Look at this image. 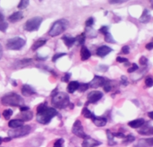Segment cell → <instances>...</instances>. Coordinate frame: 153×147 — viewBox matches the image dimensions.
<instances>
[{
    "label": "cell",
    "instance_id": "obj_1",
    "mask_svg": "<svg viewBox=\"0 0 153 147\" xmlns=\"http://www.w3.org/2000/svg\"><path fill=\"white\" fill-rule=\"evenodd\" d=\"M54 90L51 94V103L53 105L58 109H65L70 104L69 96L65 92H56Z\"/></svg>",
    "mask_w": 153,
    "mask_h": 147
},
{
    "label": "cell",
    "instance_id": "obj_2",
    "mask_svg": "<svg viewBox=\"0 0 153 147\" xmlns=\"http://www.w3.org/2000/svg\"><path fill=\"white\" fill-rule=\"evenodd\" d=\"M1 102L3 105L12 107H22L24 104V100L22 97L13 92L4 95L2 97Z\"/></svg>",
    "mask_w": 153,
    "mask_h": 147
},
{
    "label": "cell",
    "instance_id": "obj_3",
    "mask_svg": "<svg viewBox=\"0 0 153 147\" xmlns=\"http://www.w3.org/2000/svg\"><path fill=\"white\" fill-rule=\"evenodd\" d=\"M68 25H69V22L65 19L57 20L52 24L51 29L49 30L48 35L51 37L58 36L68 28Z\"/></svg>",
    "mask_w": 153,
    "mask_h": 147
},
{
    "label": "cell",
    "instance_id": "obj_4",
    "mask_svg": "<svg viewBox=\"0 0 153 147\" xmlns=\"http://www.w3.org/2000/svg\"><path fill=\"white\" fill-rule=\"evenodd\" d=\"M57 114V111L54 108L48 107L41 113H38L36 116V120L38 122L42 124H48L51 120Z\"/></svg>",
    "mask_w": 153,
    "mask_h": 147
},
{
    "label": "cell",
    "instance_id": "obj_5",
    "mask_svg": "<svg viewBox=\"0 0 153 147\" xmlns=\"http://www.w3.org/2000/svg\"><path fill=\"white\" fill-rule=\"evenodd\" d=\"M31 126L29 125L21 126L16 129H12L8 132V135L10 138H20V137H25L26 135L31 132Z\"/></svg>",
    "mask_w": 153,
    "mask_h": 147
},
{
    "label": "cell",
    "instance_id": "obj_6",
    "mask_svg": "<svg viewBox=\"0 0 153 147\" xmlns=\"http://www.w3.org/2000/svg\"><path fill=\"white\" fill-rule=\"evenodd\" d=\"M26 42L21 37H15L12 39H9L6 43V47L9 50H14V51H19L22 48H23L25 45Z\"/></svg>",
    "mask_w": 153,
    "mask_h": 147
},
{
    "label": "cell",
    "instance_id": "obj_7",
    "mask_svg": "<svg viewBox=\"0 0 153 147\" xmlns=\"http://www.w3.org/2000/svg\"><path fill=\"white\" fill-rule=\"evenodd\" d=\"M42 17H33L28 19V21L25 24L24 28L26 30L27 32H35L38 31L41 24L42 22Z\"/></svg>",
    "mask_w": 153,
    "mask_h": 147
},
{
    "label": "cell",
    "instance_id": "obj_8",
    "mask_svg": "<svg viewBox=\"0 0 153 147\" xmlns=\"http://www.w3.org/2000/svg\"><path fill=\"white\" fill-rule=\"evenodd\" d=\"M72 133H73L75 136H76V137L84 139V140L88 137V136L84 133V127L82 126V123L81 122H80V120H79L75 121L74 123L73 127H72Z\"/></svg>",
    "mask_w": 153,
    "mask_h": 147
},
{
    "label": "cell",
    "instance_id": "obj_9",
    "mask_svg": "<svg viewBox=\"0 0 153 147\" xmlns=\"http://www.w3.org/2000/svg\"><path fill=\"white\" fill-rule=\"evenodd\" d=\"M106 79L103 77H101V76H97L96 75L94 76V79L91 82L89 83V87L91 88H98L101 86H103L105 84H106Z\"/></svg>",
    "mask_w": 153,
    "mask_h": 147
},
{
    "label": "cell",
    "instance_id": "obj_10",
    "mask_svg": "<svg viewBox=\"0 0 153 147\" xmlns=\"http://www.w3.org/2000/svg\"><path fill=\"white\" fill-rule=\"evenodd\" d=\"M103 93H101L100 91H91V93H89V94L87 95V99H88V102L90 103H94L99 101L101 98L103 97Z\"/></svg>",
    "mask_w": 153,
    "mask_h": 147
},
{
    "label": "cell",
    "instance_id": "obj_11",
    "mask_svg": "<svg viewBox=\"0 0 153 147\" xmlns=\"http://www.w3.org/2000/svg\"><path fill=\"white\" fill-rule=\"evenodd\" d=\"M101 144H102V143L98 141V140H96L91 137H87V138L84 139L83 143H82V147H97Z\"/></svg>",
    "mask_w": 153,
    "mask_h": 147
},
{
    "label": "cell",
    "instance_id": "obj_12",
    "mask_svg": "<svg viewBox=\"0 0 153 147\" xmlns=\"http://www.w3.org/2000/svg\"><path fill=\"white\" fill-rule=\"evenodd\" d=\"M153 146V137L148 139H141L133 147H152Z\"/></svg>",
    "mask_w": 153,
    "mask_h": 147
},
{
    "label": "cell",
    "instance_id": "obj_13",
    "mask_svg": "<svg viewBox=\"0 0 153 147\" xmlns=\"http://www.w3.org/2000/svg\"><path fill=\"white\" fill-rule=\"evenodd\" d=\"M111 51H113V49L111 48L108 47L106 45H103L97 48V55L101 57V58H104L107 54H110Z\"/></svg>",
    "mask_w": 153,
    "mask_h": 147
},
{
    "label": "cell",
    "instance_id": "obj_14",
    "mask_svg": "<svg viewBox=\"0 0 153 147\" xmlns=\"http://www.w3.org/2000/svg\"><path fill=\"white\" fill-rule=\"evenodd\" d=\"M22 94L25 97H29L36 94V91L31 86L28 84H24L22 88Z\"/></svg>",
    "mask_w": 153,
    "mask_h": 147
},
{
    "label": "cell",
    "instance_id": "obj_15",
    "mask_svg": "<svg viewBox=\"0 0 153 147\" xmlns=\"http://www.w3.org/2000/svg\"><path fill=\"white\" fill-rule=\"evenodd\" d=\"M64 42H65V45L68 48H71L74 45V43L76 42V38L74 37H72L71 35H65L61 38Z\"/></svg>",
    "mask_w": 153,
    "mask_h": 147
},
{
    "label": "cell",
    "instance_id": "obj_16",
    "mask_svg": "<svg viewBox=\"0 0 153 147\" xmlns=\"http://www.w3.org/2000/svg\"><path fill=\"white\" fill-rule=\"evenodd\" d=\"M92 120L94 122V125L98 127H103V126H106V122H107V120L105 117H96L94 116L92 118Z\"/></svg>",
    "mask_w": 153,
    "mask_h": 147
},
{
    "label": "cell",
    "instance_id": "obj_17",
    "mask_svg": "<svg viewBox=\"0 0 153 147\" xmlns=\"http://www.w3.org/2000/svg\"><path fill=\"white\" fill-rule=\"evenodd\" d=\"M144 124H145V120L143 119V118H139V119L129 121V122H128V125H129L130 127L134 128V129L142 127Z\"/></svg>",
    "mask_w": 153,
    "mask_h": 147
},
{
    "label": "cell",
    "instance_id": "obj_18",
    "mask_svg": "<svg viewBox=\"0 0 153 147\" xmlns=\"http://www.w3.org/2000/svg\"><path fill=\"white\" fill-rule=\"evenodd\" d=\"M23 13L22 12H15L9 17V20L10 22L15 23L22 19Z\"/></svg>",
    "mask_w": 153,
    "mask_h": 147
},
{
    "label": "cell",
    "instance_id": "obj_19",
    "mask_svg": "<svg viewBox=\"0 0 153 147\" xmlns=\"http://www.w3.org/2000/svg\"><path fill=\"white\" fill-rule=\"evenodd\" d=\"M91 57V51H89L86 46H82L81 50H80V58L82 61H87Z\"/></svg>",
    "mask_w": 153,
    "mask_h": 147
},
{
    "label": "cell",
    "instance_id": "obj_20",
    "mask_svg": "<svg viewBox=\"0 0 153 147\" xmlns=\"http://www.w3.org/2000/svg\"><path fill=\"white\" fill-rule=\"evenodd\" d=\"M151 20V15L148 9H144L143 14L139 18V22L142 23H148Z\"/></svg>",
    "mask_w": 153,
    "mask_h": 147
},
{
    "label": "cell",
    "instance_id": "obj_21",
    "mask_svg": "<svg viewBox=\"0 0 153 147\" xmlns=\"http://www.w3.org/2000/svg\"><path fill=\"white\" fill-rule=\"evenodd\" d=\"M9 126L10 128H13V129H16V128H19L21 126H24V121L22 120H12L8 123Z\"/></svg>",
    "mask_w": 153,
    "mask_h": 147
},
{
    "label": "cell",
    "instance_id": "obj_22",
    "mask_svg": "<svg viewBox=\"0 0 153 147\" xmlns=\"http://www.w3.org/2000/svg\"><path fill=\"white\" fill-rule=\"evenodd\" d=\"M79 86H80V84L77 81H71L67 88V91L69 93L73 94L75 91L79 89Z\"/></svg>",
    "mask_w": 153,
    "mask_h": 147
},
{
    "label": "cell",
    "instance_id": "obj_23",
    "mask_svg": "<svg viewBox=\"0 0 153 147\" xmlns=\"http://www.w3.org/2000/svg\"><path fill=\"white\" fill-rule=\"evenodd\" d=\"M31 62H32V59H31V58H24L22 60H19V61H16L15 65L17 68H23V67L30 65Z\"/></svg>",
    "mask_w": 153,
    "mask_h": 147
},
{
    "label": "cell",
    "instance_id": "obj_24",
    "mask_svg": "<svg viewBox=\"0 0 153 147\" xmlns=\"http://www.w3.org/2000/svg\"><path fill=\"white\" fill-rule=\"evenodd\" d=\"M46 42H47V40H45V39H40V40L36 41V42L34 43L33 45H32V47H31V50H32V51H36L37 49H38L39 48L45 45Z\"/></svg>",
    "mask_w": 153,
    "mask_h": 147
},
{
    "label": "cell",
    "instance_id": "obj_25",
    "mask_svg": "<svg viewBox=\"0 0 153 147\" xmlns=\"http://www.w3.org/2000/svg\"><path fill=\"white\" fill-rule=\"evenodd\" d=\"M138 132L141 135H146V136L153 135V126H146Z\"/></svg>",
    "mask_w": 153,
    "mask_h": 147
},
{
    "label": "cell",
    "instance_id": "obj_26",
    "mask_svg": "<svg viewBox=\"0 0 153 147\" xmlns=\"http://www.w3.org/2000/svg\"><path fill=\"white\" fill-rule=\"evenodd\" d=\"M22 120L23 121H29L33 117V114L31 111H26V112H22L21 115Z\"/></svg>",
    "mask_w": 153,
    "mask_h": 147
},
{
    "label": "cell",
    "instance_id": "obj_27",
    "mask_svg": "<svg viewBox=\"0 0 153 147\" xmlns=\"http://www.w3.org/2000/svg\"><path fill=\"white\" fill-rule=\"evenodd\" d=\"M106 136H107L108 138V145L114 146L117 144V143L114 141V137H113V133L110 130H106Z\"/></svg>",
    "mask_w": 153,
    "mask_h": 147
},
{
    "label": "cell",
    "instance_id": "obj_28",
    "mask_svg": "<svg viewBox=\"0 0 153 147\" xmlns=\"http://www.w3.org/2000/svg\"><path fill=\"white\" fill-rule=\"evenodd\" d=\"M82 114L84 116L85 118H88V119H92L94 117V114L91 112V110L87 109V107H84L83 108V110H82Z\"/></svg>",
    "mask_w": 153,
    "mask_h": 147
},
{
    "label": "cell",
    "instance_id": "obj_29",
    "mask_svg": "<svg viewBox=\"0 0 153 147\" xmlns=\"http://www.w3.org/2000/svg\"><path fill=\"white\" fill-rule=\"evenodd\" d=\"M104 36L105 42H107V43H112V44H116V43H117V42L113 39V36H112V35L110 32L106 34V35H104Z\"/></svg>",
    "mask_w": 153,
    "mask_h": 147
},
{
    "label": "cell",
    "instance_id": "obj_30",
    "mask_svg": "<svg viewBox=\"0 0 153 147\" xmlns=\"http://www.w3.org/2000/svg\"><path fill=\"white\" fill-rule=\"evenodd\" d=\"M28 5H29V1L28 0H22L21 2H19L18 8L19 9H25L28 7Z\"/></svg>",
    "mask_w": 153,
    "mask_h": 147
},
{
    "label": "cell",
    "instance_id": "obj_31",
    "mask_svg": "<svg viewBox=\"0 0 153 147\" xmlns=\"http://www.w3.org/2000/svg\"><path fill=\"white\" fill-rule=\"evenodd\" d=\"M3 117L5 120H9V118L11 117L13 114V111H12L11 109H7V110H5L3 111Z\"/></svg>",
    "mask_w": 153,
    "mask_h": 147
},
{
    "label": "cell",
    "instance_id": "obj_32",
    "mask_svg": "<svg viewBox=\"0 0 153 147\" xmlns=\"http://www.w3.org/2000/svg\"><path fill=\"white\" fill-rule=\"evenodd\" d=\"M135 140H136V138H135L134 136H132V134H129V135H127V136H126L125 140H124V141L123 143L126 144H128V143H132L133 141H135Z\"/></svg>",
    "mask_w": 153,
    "mask_h": 147
},
{
    "label": "cell",
    "instance_id": "obj_33",
    "mask_svg": "<svg viewBox=\"0 0 153 147\" xmlns=\"http://www.w3.org/2000/svg\"><path fill=\"white\" fill-rule=\"evenodd\" d=\"M85 34L84 33H82L80 36L76 37V42H77L79 45H82L84 44V42H85Z\"/></svg>",
    "mask_w": 153,
    "mask_h": 147
},
{
    "label": "cell",
    "instance_id": "obj_34",
    "mask_svg": "<svg viewBox=\"0 0 153 147\" xmlns=\"http://www.w3.org/2000/svg\"><path fill=\"white\" fill-rule=\"evenodd\" d=\"M47 108H48L47 102H45V103H41V104H39V105L38 106V107H37V114H38V113L42 112V111H44V110Z\"/></svg>",
    "mask_w": 153,
    "mask_h": 147
},
{
    "label": "cell",
    "instance_id": "obj_35",
    "mask_svg": "<svg viewBox=\"0 0 153 147\" xmlns=\"http://www.w3.org/2000/svg\"><path fill=\"white\" fill-rule=\"evenodd\" d=\"M145 84L148 88H152L153 87V78L151 77H148L145 81Z\"/></svg>",
    "mask_w": 153,
    "mask_h": 147
},
{
    "label": "cell",
    "instance_id": "obj_36",
    "mask_svg": "<svg viewBox=\"0 0 153 147\" xmlns=\"http://www.w3.org/2000/svg\"><path fill=\"white\" fill-rule=\"evenodd\" d=\"M120 84H122L123 86H125V87H126V86L129 84L128 78H127L125 75L121 76V78H120Z\"/></svg>",
    "mask_w": 153,
    "mask_h": 147
},
{
    "label": "cell",
    "instance_id": "obj_37",
    "mask_svg": "<svg viewBox=\"0 0 153 147\" xmlns=\"http://www.w3.org/2000/svg\"><path fill=\"white\" fill-rule=\"evenodd\" d=\"M8 23L5 22H0V31L1 32H5L8 28Z\"/></svg>",
    "mask_w": 153,
    "mask_h": 147
},
{
    "label": "cell",
    "instance_id": "obj_38",
    "mask_svg": "<svg viewBox=\"0 0 153 147\" xmlns=\"http://www.w3.org/2000/svg\"><path fill=\"white\" fill-rule=\"evenodd\" d=\"M65 143L64 139H58L54 143V147H63V144Z\"/></svg>",
    "mask_w": 153,
    "mask_h": 147
},
{
    "label": "cell",
    "instance_id": "obj_39",
    "mask_svg": "<svg viewBox=\"0 0 153 147\" xmlns=\"http://www.w3.org/2000/svg\"><path fill=\"white\" fill-rule=\"evenodd\" d=\"M138 69H139V66H138L136 64L133 63L132 65V66H131L130 68H128L127 71H128V73H133L134 71H137Z\"/></svg>",
    "mask_w": 153,
    "mask_h": 147
},
{
    "label": "cell",
    "instance_id": "obj_40",
    "mask_svg": "<svg viewBox=\"0 0 153 147\" xmlns=\"http://www.w3.org/2000/svg\"><path fill=\"white\" fill-rule=\"evenodd\" d=\"M88 88H89V84H80L78 90L80 92H84V91H87Z\"/></svg>",
    "mask_w": 153,
    "mask_h": 147
},
{
    "label": "cell",
    "instance_id": "obj_41",
    "mask_svg": "<svg viewBox=\"0 0 153 147\" xmlns=\"http://www.w3.org/2000/svg\"><path fill=\"white\" fill-rule=\"evenodd\" d=\"M108 69H109V67L104 65H99V66L97 68V70L98 71H101V72H106Z\"/></svg>",
    "mask_w": 153,
    "mask_h": 147
},
{
    "label": "cell",
    "instance_id": "obj_42",
    "mask_svg": "<svg viewBox=\"0 0 153 147\" xmlns=\"http://www.w3.org/2000/svg\"><path fill=\"white\" fill-rule=\"evenodd\" d=\"M99 32L103 35H106V34L109 33V27L108 26H102L99 29Z\"/></svg>",
    "mask_w": 153,
    "mask_h": 147
},
{
    "label": "cell",
    "instance_id": "obj_43",
    "mask_svg": "<svg viewBox=\"0 0 153 147\" xmlns=\"http://www.w3.org/2000/svg\"><path fill=\"white\" fill-rule=\"evenodd\" d=\"M66 54H67L66 53H59V54H55L54 56H53L52 61L53 62H55V61H57L58 58H61V57H63V56H65V55H66Z\"/></svg>",
    "mask_w": 153,
    "mask_h": 147
},
{
    "label": "cell",
    "instance_id": "obj_44",
    "mask_svg": "<svg viewBox=\"0 0 153 147\" xmlns=\"http://www.w3.org/2000/svg\"><path fill=\"white\" fill-rule=\"evenodd\" d=\"M109 82H110V81H109V80H107L106 82V84L103 85V90H104L106 92H110L112 89V87L110 86V84H109Z\"/></svg>",
    "mask_w": 153,
    "mask_h": 147
},
{
    "label": "cell",
    "instance_id": "obj_45",
    "mask_svg": "<svg viewBox=\"0 0 153 147\" xmlns=\"http://www.w3.org/2000/svg\"><path fill=\"white\" fill-rule=\"evenodd\" d=\"M94 19H93V18H89L88 19H87L85 22L87 28H91V26L94 24Z\"/></svg>",
    "mask_w": 153,
    "mask_h": 147
},
{
    "label": "cell",
    "instance_id": "obj_46",
    "mask_svg": "<svg viewBox=\"0 0 153 147\" xmlns=\"http://www.w3.org/2000/svg\"><path fill=\"white\" fill-rule=\"evenodd\" d=\"M71 74H70V73L65 74V76L61 78V81H62L63 82H68L70 78H71Z\"/></svg>",
    "mask_w": 153,
    "mask_h": 147
},
{
    "label": "cell",
    "instance_id": "obj_47",
    "mask_svg": "<svg viewBox=\"0 0 153 147\" xmlns=\"http://www.w3.org/2000/svg\"><path fill=\"white\" fill-rule=\"evenodd\" d=\"M147 63H148V59H147L146 57L142 56L141 58H140V59H139V64L141 65H143V66H144V65H147Z\"/></svg>",
    "mask_w": 153,
    "mask_h": 147
},
{
    "label": "cell",
    "instance_id": "obj_48",
    "mask_svg": "<svg viewBox=\"0 0 153 147\" xmlns=\"http://www.w3.org/2000/svg\"><path fill=\"white\" fill-rule=\"evenodd\" d=\"M117 62H119V63H124V62H126H126H128V61H129V60L126 58H123V57L118 56L117 58Z\"/></svg>",
    "mask_w": 153,
    "mask_h": 147
},
{
    "label": "cell",
    "instance_id": "obj_49",
    "mask_svg": "<svg viewBox=\"0 0 153 147\" xmlns=\"http://www.w3.org/2000/svg\"><path fill=\"white\" fill-rule=\"evenodd\" d=\"M126 2V0H110L109 1L110 4H121Z\"/></svg>",
    "mask_w": 153,
    "mask_h": 147
},
{
    "label": "cell",
    "instance_id": "obj_50",
    "mask_svg": "<svg viewBox=\"0 0 153 147\" xmlns=\"http://www.w3.org/2000/svg\"><path fill=\"white\" fill-rule=\"evenodd\" d=\"M113 137H117V138H121V139H125L126 138V135H124L123 133H113Z\"/></svg>",
    "mask_w": 153,
    "mask_h": 147
},
{
    "label": "cell",
    "instance_id": "obj_51",
    "mask_svg": "<svg viewBox=\"0 0 153 147\" xmlns=\"http://www.w3.org/2000/svg\"><path fill=\"white\" fill-rule=\"evenodd\" d=\"M122 53L124 54H128L129 53V46H123L122 48Z\"/></svg>",
    "mask_w": 153,
    "mask_h": 147
},
{
    "label": "cell",
    "instance_id": "obj_52",
    "mask_svg": "<svg viewBox=\"0 0 153 147\" xmlns=\"http://www.w3.org/2000/svg\"><path fill=\"white\" fill-rule=\"evenodd\" d=\"M146 48L148 49V50H152L153 49V39H152V42H149L148 44L146 45Z\"/></svg>",
    "mask_w": 153,
    "mask_h": 147
},
{
    "label": "cell",
    "instance_id": "obj_53",
    "mask_svg": "<svg viewBox=\"0 0 153 147\" xmlns=\"http://www.w3.org/2000/svg\"><path fill=\"white\" fill-rule=\"evenodd\" d=\"M20 110H21V112H26V111H28V110H29V107H25V106H22V107H20Z\"/></svg>",
    "mask_w": 153,
    "mask_h": 147
},
{
    "label": "cell",
    "instance_id": "obj_54",
    "mask_svg": "<svg viewBox=\"0 0 153 147\" xmlns=\"http://www.w3.org/2000/svg\"><path fill=\"white\" fill-rule=\"evenodd\" d=\"M4 21V15L2 14V12L0 11V22H3Z\"/></svg>",
    "mask_w": 153,
    "mask_h": 147
},
{
    "label": "cell",
    "instance_id": "obj_55",
    "mask_svg": "<svg viewBox=\"0 0 153 147\" xmlns=\"http://www.w3.org/2000/svg\"><path fill=\"white\" fill-rule=\"evenodd\" d=\"M11 140H12V138H10V137H5V138H3V142H9V141H11Z\"/></svg>",
    "mask_w": 153,
    "mask_h": 147
},
{
    "label": "cell",
    "instance_id": "obj_56",
    "mask_svg": "<svg viewBox=\"0 0 153 147\" xmlns=\"http://www.w3.org/2000/svg\"><path fill=\"white\" fill-rule=\"evenodd\" d=\"M148 116H149V117L150 119L153 120V111H152V112L149 113Z\"/></svg>",
    "mask_w": 153,
    "mask_h": 147
},
{
    "label": "cell",
    "instance_id": "obj_57",
    "mask_svg": "<svg viewBox=\"0 0 153 147\" xmlns=\"http://www.w3.org/2000/svg\"><path fill=\"white\" fill-rule=\"evenodd\" d=\"M2 48H1V47H0V59L2 58Z\"/></svg>",
    "mask_w": 153,
    "mask_h": 147
},
{
    "label": "cell",
    "instance_id": "obj_58",
    "mask_svg": "<svg viewBox=\"0 0 153 147\" xmlns=\"http://www.w3.org/2000/svg\"><path fill=\"white\" fill-rule=\"evenodd\" d=\"M2 142H3V139H2V137H0V145L2 144Z\"/></svg>",
    "mask_w": 153,
    "mask_h": 147
},
{
    "label": "cell",
    "instance_id": "obj_59",
    "mask_svg": "<svg viewBox=\"0 0 153 147\" xmlns=\"http://www.w3.org/2000/svg\"><path fill=\"white\" fill-rule=\"evenodd\" d=\"M151 2V5H152V9H153V1H151V2Z\"/></svg>",
    "mask_w": 153,
    "mask_h": 147
}]
</instances>
